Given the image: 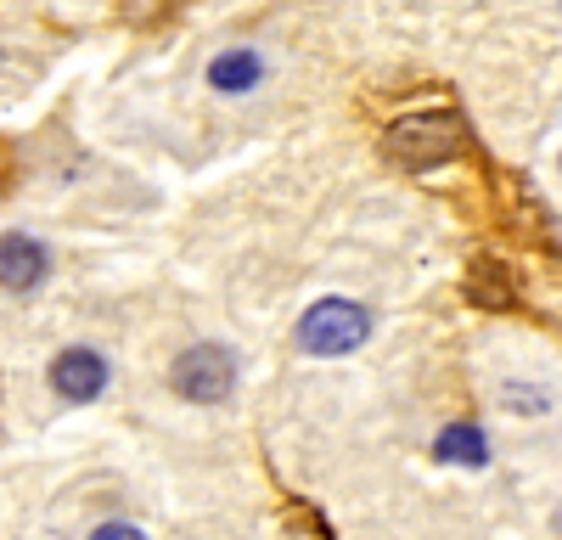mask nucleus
Segmentation results:
<instances>
[{
    "instance_id": "nucleus-1",
    "label": "nucleus",
    "mask_w": 562,
    "mask_h": 540,
    "mask_svg": "<svg viewBox=\"0 0 562 540\" xmlns=\"http://www.w3.org/2000/svg\"><path fill=\"white\" fill-rule=\"evenodd\" d=\"M383 147L405 169H434V164H450L467 147V130H461V119L450 108H428V113H411V119L389 124Z\"/></svg>"
},
{
    "instance_id": "nucleus-2",
    "label": "nucleus",
    "mask_w": 562,
    "mask_h": 540,
    "mask_svg": "<svg viewBox=\"0 0 562 540\" xmlns=\"http://www.w3.org/2000/svg\"><path fill=\"white\" fill-rule=\"evenodd\" d=\"M371 338V315L349 299H321L304 310V322H299V344L310 355H349Z\"/></svg>"
},
{
    "instance_id": "nucleus-3",
    "label": "nucleus",
    "mask_w": 562,
    "mask_h": 540,
    "mask_svg": "<svg viewBox=\"0 0 562 540\" xmlns=\"http://www.w3.org/2000/svg\"><path fill=\"white\" fill-rule=\"evenodd\" d=\"M175 389L186 400H225L231 389H237V360H231V349L220 344H192L180 360H175Z\"/></svg>"
},
{
    "instance_id": "nucleus-4",
    "label": "nucleus",
    "mask_w": 562,
    "mask_h": 540,
    "mask_svg": "<svg viewBox=\"0 0 562 540\" xmlns=\"http://www.w3.org/2000/svg\"><path fill=\"white\" fill-rule=\"evenodd\" d=\"M52 389L63 394V400H97L102 389H108V360L97 355V349H63L57 355V367H52Z\"/></svg>"
},
{
    "instance_id": "nucleus-5",
    "label": "nucleus",
    "mask_w": 562,
    "mask_h": 540,
    "mask_svg": "<svg viewBox=\"0 0 562 540\" xmlns=\"http://www.w3.org/2000/svg\"><path fill=\"white\" fill-rule=\"evenodd\" d=\"M45 270H52V254H45L34 237H7V248H0V277H7L12 293H29Z\"/></svg>"
},
{
    "instance_id": "nucleus-6",
    "label": "nucleus",
    "mask_w": 562,
    "mask_h": 540,
    "mask_svg": "<svg viewBox=\"0 0 562 540\" xmlns=\"http://www.w3.org/2000/svg\"><path fill=\"white\" fill-rule=\"evenodd\" d=\"M434 450H439V462H456V468H484L490 462V445H484V434L473 423H450Z\"/></svg>"
},
{
    "instance_id": "nucleus-7",
    "label": "nucleus",
    "mask_w": 562,
    "mask_h": 540,
    "mask_svg": "<svg viewBox=\"0 0 562 540\" xmlns=\"http://www.w3.org/2000/svg\"><path fill=\"white\" fill-rule=\"evenodd\" d=\"M259 74H265V63H259L254 52H225V57H214V68H209L214 90H248V85H259Z\"/></svg>"
},
{
    "instance_id": "nucleus-8",
    "label": "nucleus",
    "mask_w": 562,
    "mask_h": 540,
    "mask_svg": "<svg viewBox=\"0 0 562 540\" xmlns=\"http://www.w3.org/2000/svg\"><path fill=\"white\" fill-rule=\"evenodd\" d=\"M90 540H147V535H140V529H130V524H102V529L90 535Z\"/></svg>"
}]
</instances>
